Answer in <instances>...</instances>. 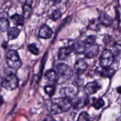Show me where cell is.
<instances>
[{
  "mask_svg": "<svg viewBox=\"0 0 121 121\" xmlns=\"http://www.w3.org/2000/svg\"><path fill=\"white\" fill-rule=\"evenodd\" d=\"M6 60H7V64L11 69H14V70H17L18 68H20V66L22 64L20 57H19L17 51H15V50H9L7 53Z\"/></svg>",
  "mask_w": 121,
  "mask_h": 121,
  "instance_id": "obj_1",
  "label": "cell"
},
{
  "mask_svg": "<svg viewBox=\"0 0 121 121\" xmlns=\"http://www.w3.org/2000/svg\"><path fill=\"white\" fill-rule=\"evenodd\" d=\"M113 59H114V55H113L112 51H111L109 49H105V50H103V52L101 53V55L99 57V65L102 68L110 67L112 65V63L113 62Z\"/></svg>",
  "mask_w": 121,
  "mask_h": 121,
  "instance_id": "obj_2",
  "label": "cell"
},
{
  "mask_svg": "<svg viewBox=\"0 0 121 121\" xmlns=\"http://www.w3.org/2000/svg\"><path fill=\"white\" fill-rule=\"evenodd\" d=\"M18 84H19L18 78L14 74H9L3 79V86L7 90H14L15 88L18 87Z\"/></svg>",
  "mask_w": 121,
  "mask_h": 121,
  "instance_id": "obj_3",
  "label": "cell"
},
{
  "mask_svg": "<svg viewBox=\"0 0 121 121\" xmlns=\"http://www.w3.org/2000/svg\"><path fill=\"white\" fill-rule=\"evenodd\" d=\"M56 70H57V73L59 74V76H60L61 78H63L65 79L71 78L72 76H73L72 69L67 64H65V63H59V64H57Z\"/></svg>",
  "mask_w": 121,
  "mask_h": 121,
  "instance_id": "obj_4",
  "label": "cell"
},
{
  "mask_svg": "<svg viewBox=\"0 0 121 121\" xmlns=\"http://www.w3.org/2000/svg\"><path fill=\"white\" fill-rule=\"evenodd\" d=\"M98 51H99V47L95 43L86 44V47L84 50V56L87 59H93L97 55Z\"/></svg>",
  "mask_w": 121,
  "mask_h": 121,
  "instance_id": "obj_5",
  "label": "cell"
},
{
  "mask_svg": "<svg viewBox=\"0 0 121 121\" xmlns=\"http://www.w3.org/2000/svg\"><path fill=\"white\" fill-rule=\"evenodd\" d=\"M54 102H56V103L59 105V107L61 109L62 112H67V111H69V110L72 108V106H73V103H72L71 99L66 98V97H62V96H61L60 98L56 99Z\"/></svg>",
  "mask_w": 121,
  "mask_h": 121,
  "instance_id": "obj_6",
  "label": "cell"
},
{
  "mask_svg": "<svg viewBox=\"0 0 121 121\" xmlns=\"http://www.w3.org/2000/svg\"><path fill=\"white\" fill-rule=\"evenodd\" d=\"M60 95L62 97L72 99L77 95V89H75L74 87H64L60 91Z\"/></svg>",
  "mask_w": 121,
  "mask_h": 121,
  "instance_id": "obj_7",
  "label": "cell"
},
{
  "mask_svg": "<svg viewBox=\"0 0 121 121\" xmlns=\"http://www.w3.org/2000/svg\"><path fill=\"white\" fill-rule=\"evenodd\" d=\"M99 88H100V84L97 81H91L85 85L84 91L88 95H91L95 94Z\"/></svg>",
  "mask_w": 121,
  "mask_h": 121,
  "instance_id": "obj_8",
  "label": "cell"
},
{
  "mask_svg": "<svg viewBox=\"0 0 121 121\" xmlns=\"http://www.w3.org/2000/svg\"><path fill=\"white\" fill-rule=\"evenodd\" d=\"M39 36L42 39H49L52 36V29L47 25H43L39 30Z\"/></svg>",
  "mask_w": 121,
  "mask_h": 121,
  "instance_id": "obj_9",
  "label": "cell"
},
{
  "mask_svg": "<svg viewBox=\"0 0 121 121\" xmlns=\"http://www.w3.org/2000/svg\"><path fill=\"white\" fill-rule=\"evenodd\" d=\"M73 51L71 46H66V47H61L60 49H59L58 51V59L59 60H65L69 57V55L71 54V52Z\"/></svg>",
  "mask_w": 121,
  "mask_h": 121,
  "instance_id": "obj_10",
  "label": "cell"
},
{
  "mask_svg": "<svg viewBox=\"0 0 121 121\" xmlns=\"http://www.w3.org/2000/svg\"><path fill=\"white\" fill-rule=\"evenodd\" d=\"M87 67H88V64L84 60H78L75 63V71L78 75L82 74L87 69Z\"/></svg>",
  "mask_w": 121,
  "mask_h": 121,
  "instance_id": "obj_11",
  "label": "cell"
},
{
  "mask_svg": "<svg viewBox=\"0 0 121 121\" xmlns=\"http://www.w3.org/2000/svg\"><path fill=\"white\" fill-rule=\"evenodd\" d=\"M71 47H72L73 51H75L76 53L81 54V53H84V50H85V47H86V43H85V42H77Z\"/></svg>",
  "mask_w": 121,
  "mask_h": 121,
  "instance_id": "obj_12",
  "label": "cell"
},
{
  "mask_svg": "<svg viewBox=\"0 0 121 121\" xmlns=\"http://www.w3.org/2000/svg\"><path fill=\"white\" fill-rule=\"evenodd\" d=\"M45 78L50 82H56L59 78V74L54 70H48L45 73Z\"/></svg>",
  "mask_w": 121,
  "mask_h": 121,
  "instance_id": "obj_13",
  "label": "cell"
},
{
  "mask_svg": "<svg viewBox=\"0 0 121 121\" xmlns=\"http://www.w3.org/2000/svg\"><path fill=\"white\" fill-rule=\"evenodd\" d=\"M19 34H20V30H19L17 27H15V26L9 27V28L8 29V37H9V39H10V40L16 39V38L19 36Z\"/></svg>",
  "mask_w": 121,
  "mask_h": 121,
  "instance_id": "obj_14",
  "label": "cell"
},
{
  "mask_svg": "<svg viewBox=\"0 0 121 121\" xmlns=\"http://www.w3.org/2000/svg\"><path fill=\"white\" fill-rule=\"evenodd\" d=\"M48 110L52 114H59V113H60V112H62L61 109L59 107V105L56 102H51L48 106Z\"/></svg>",
  "mask_w": 121,
  "mask_h": 121,
  "instance_id": "obj_15",
  "label": "cell"
},
{
  "mask_svg": "<svg viewBox=\"0 0 121 121\" xmlns=\"http://www.w3.org/2000/svg\"><path fill=\"white\" fill-rule=\"evenodd\" d=\"M99 22H100L103 26H110L112 24V19L108 14H103V15H101V16H100Z\"/></svg>",
  "mask_w": 121,
  "mask_h": 121,
  "instance_id": "obj_16",
  "label": "cell"
},
{
  "mask_svg": "<svg viewBox=\"0 0 121 121\" xmlns=\"http://www.w3.org/2000/svg\"><path fill=\"white\" fill-rule=\"evenodd\" d=\"M99 73L104 78H112L114 74V70L110 67H105V68H102V70Z\"/></svg>",
  "mask_w": 121,
  "mask_h": 121,
  "instance_id": "obj_17",
  "label": "cell"
},
{
  "mask_svg": "<svg viewBox=\"0 0 121 121\" xmlns=\"http://www.w3.org/2000/svg\"><path fill=\"white\" fill-rule=\"evenodd\" d=\"M9 22L7 18L2 17L0 18V31L1 32H5L9 29Z\"/></svg>",
  "mask_w": 121,
  "mask_h": 121,
  "instance_id": "obj_18",
  "label": "cell"
},
{
  "mask_svg": "<svg viewBox=\"0 0 121 121\" xmlns=\"http://www.w3.org/2000/svg\"><path fill=\"white\" fill-rule=\"evenodd\" d=\"M87 102H88V99L87 98H83V97H80V98H78L77 100H76V102L74 103V108L75 109H80L81 107H84L86 104H87Z\"/></svg>",
  "mask_w": 121,
  "mask_h": 121,
  "instance_id": "obj_19",
  "label": "cell"
},
{
  "mask_svg": "<svg viewBox=\"0 0 121 121\" xmlns=\"http://www.w3.org/2000/svg\"><path fill=\"white\" fill-rule=\"evenodd\" d=\"M24 19H25V17L24 16H22V15H20V14H13L12 16H11V20L14 22V24L15 25H17V26H23V24H24Z\"/></svg>",
  "mask_w": 121,
  "mask_h": 121,
  "instance_id": "obj_20",
  "label": "cell"
},
{
  "mask_svg": "<svg viewBox=\"0 0 121 121\" xmlns=\"http://www.w3.org/2000/svg\"><path fill=\"white\" fill-rule=\"evenodd\" d=\"M23 16L25 17V18H28L29 16H30V14H31V5H29V4H24V6H23Z\"/></svg>",
  "mask_w": 121,
  "mask_h": 121,
  "instance_id": "obj_21",
  "label": "cell"
},
{
  "mask_svg": "<svg viewBox=\"0 0 121 121\" xmlns=\"http://www.w3.org/2000/svg\"><path fill=\"white\" fill-rule=\"evenodd\" d=\"M55 91H56L55 85L50 84V85H46V86L44 87V92H45V94H46L48 96H52V95L55 94Z\"/></svg>",
  "mask_w": 121,
  "mask_h": 121,
  "instance_id": "obj_22",
  "label": "cell"
},
{
  "mask_svg": "<svg viewBox=\"0 0 121 121\" xmlns=\"http://www.w3.org/2000/svg\"><path fill=\"white\" fill-rule=\"evenodd\" d=\"M93 106H94V108L95 110H99V109H101L104 106V100L102 98H97V99L94 100Z\"/></svg>",
  "mask_w": 121,
  "mask_h": 121,
  "instance_id": "obj_23",
  "label": "cell"
},
{
  "mask_svg": "<svg viewBox=\"0 0 121 121\" xmlns=\"http://www.w3.org/2000/svg\"><path fill=\"white\" fill-rule=\"evenodd\" d=\"M60 15H61L60 10V9H55V10H53V12L51 13L50 18H51L53 21H56V20H58V19L60 17Z\"/></svg>",
  "mask_w": 121,
  "mask_h": 121,
  "instance_id": "obj_24",
  "label": "cell"
},
{
  "mask_svg": "<svg viewBox=\"0 0 121 121\" xmlns=\"http://www.w3.org/2000/svg\"><path fill=\"white\" fill-rule=\"evenodd\" d=\"M28 50L30 51V53H32L33 55H38L39 54V49L38 47L34 44V43H31V44H28Z\"/></svg>",
  "mask_w": 121,
  "mask_h": 121,
  "instance_id": "obj_25",
  "label": "cell"
},
{
  "mask_svg": "<svg viewBox=\"0 0 121 121\" xmlns=\"http://www.w3.org/2000/svg\"><path fill=\"white\" fill-rule=\"evenodd\" d=\"M84 42H85L86 44H93V43H95V36H94V35L88 36V37L85 39Z\"/></svg>",
  "mask_w": 121,
  "mask_h": 121,
  "instance_id": "obj_26",
  "label": "cell"
},
{
  "mask_svg": "<svg viewBox=\"0 0 121 121\" xmlns=\"http://www.w3.org/2000/svg\"><path fill=\"white\" fill-rule=\"evenodd\" d=\"M78 120V121H87V120H89V115H88V113H87L86 112H80V114H79Z\"/></svg>",
  "mask_w": 121,
  "mask_h": 121,
  "instance_id": "obj_27",
  "label": "cell"
},
{
  "mask_svg": "<svg viewBox=\"0 0 121 121\" xmlns=\"http://www.w3.org/2000/svg\"><path fill=\"white\" fill-rule=\"evenodd\" d=\"M104 43L107 44V45H111V44H112L113 43V40H112V38L111 37V36H105L104 37Z\"/></svg>",
  "mask_w": 121,
  "mask_h": 121,
  "instance_id": "obj_28",
  "label": "cell"
},
{
  "mask_svg": "<svg viewBox=\"0 0 121 121\" xmlns=\"http://www.w3.org/2000/svg\"><path fill=\"white\" fill-rule=\"evenodd\" d=\"M25 3H26V4H29V5H31L32 0H26V1H25Z\"/></svg>",
  "mask_w": 121,
  "mask_h": 121,
  "instance_id": "obj_29",
  "label": "cell"
},
{
  "mask_svg": "<svg viewBox=\"0 0 121 121\" xmlns=\"http://www.w3.org/2000/svg\"><path fill=\"white\" fill-rule=\"evenodd\" d=\"M117 93H118V94H121V86H119V87L117 88Z\"/></svg>",
  "mask_w": 121,
  "mask_h": 121,
  "instance_id": "obj_30",
  "label": "cell"
},
{
  "mask_svg": "<svg viewBox=\"0 0 121 121\" xmlns=\"http://www.w3.org/2000/svg\"><path fill=\"white\" fill-rule=\"evenodd\" d=\"M3 79H4V78H0V87H1V86H3Z\"/></svg>",
  "mask_w": 121,
  "mask_h": 121,
  "instance_id": "obj_31",
  "label": "cell"
},
{
  "mask_svg": "<svg viewBox=\"0 0 121 121\" xmlns=\"http://www.w3.org/2000/svg\"><path fill=\"white\" fill-rule=\"evenodd\" d=\"M2 104H3V97L0 95V106H1Z\"/></svg>",
  "mask_w": 121,
  "mask_h": 121,
  "instance_id": "obj_32",
  "label": "cell"
}]
</instances>
